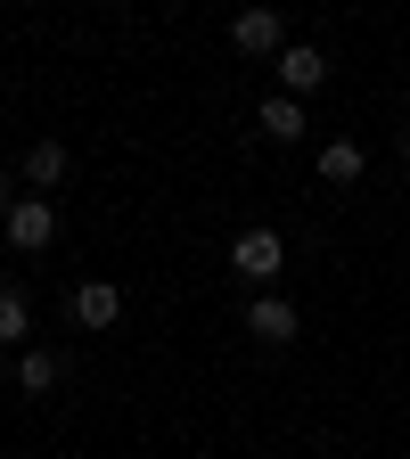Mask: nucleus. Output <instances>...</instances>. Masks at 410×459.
<instances>
[{
  "mask_svg": "<svg viewBox=\"0 0 410 459\" xmlns=\"http://www.w3.org/2000/svg\"><path fill=\"white\" fill-rule=\"evenodd\" d=\"M230 271H239L247 287H271L287 271V247H279V230H239V247H230Z\"/></svg>",
  "mask_w": 410,
  "mask_h": 459,
  "instance_id": "obj_1",
  "label": "nucleus"
},
{
  "mask_svg": "<svg viewBox=\"0 0 410 459\" xmlns=\"http://www.w3.org/2000/svg\"><path fill=\"white\" fill-rule=\"evenodd\" d=\"M0 230H9V247H17V255H41V247L57 238V205H49V197H17Z\"/></svg>",
  "mask_w": 410,
  "mask_h": 459,
  "instance_id": "obj_2",
  "label": "nucleus"
},
{
  "mask_svg": "<svg viewBox=\"0 0 410 459\" xmlns=\"http://www.w3.org/2000/svg\"><path fill=\"white\" fill-rule=\"evenodd\" d=\"M271 66H279V99H304V91H320V82H328V57H320L312 41H287Z\"/></svg>",
  "mask_w": 410,
  "mask_h": 459,
  "instance_id": "obj_3",
  "label": "nucleus"
},
{
  "mask_svg": "<svg viewBox=\"0 0 410 459\" xmlns=\"http://www.w3.org/2000/svg\"><path fill=\"white\" fill-rule=\"evenodd\" d=\"M230 49H239V57H279L287 49V25L271 9H247V17H230Z\"/></svg>",
  "mask_w": 410,
  "mask_h": 459,
  "instance_id": "obj_4",
  "label": "nucleus"
},
{
  "mask_svg": "<svg viewBox=\"0 0 410 459\" xmlns=\"http://www.w3.org/2000/svg\"><path fill=\"white\" fill-rule=\"evenodd\" d=\"M74 320H83V328H115V320H124V287L83 279V287H74Z\"/></svg>",
  "mask_w": 410,
  "mask_h": 459,
  "instance_id": "obj_5",
  "label": "nucleus"
},
{
  "mask_svg": "<svg viewBox=\"0 0 410 459\" xmlns=\"http://www.w3.org/2000/svg\"><path fill=\"white\" fill-rule=\"evenodd\" d=\"M247 328H255L263 344H296V304H287V296H255V304H247Z\"/></svg>",
  "mask_w": 410,
  "mask_h": 459,
  "instance_id": "obj_6",
  "label": "nucleus"
},
{
  "mask_svg": "<svg viewBox=\"0 0 410 459\" xmlns=\"http://www.w3.org/2000/svg\"><path fill=\"white\" fill-rule=\"evenodd\" d=\"M66 148H57V140H33L25 148V197H41V189H57V181H66Z\"/></svg>",
  "mask_w": 410,
  "mask_h": 459,
  "instance_id": "obj_7",
  "label": "nucleus"
},
{
  "mask_svg": "<svg viewBox=\"0 0 410 459\" xmlns=\"http://www.w3.org/2000/svg\"><path fill=\"white\" fill-rule=\"evenodd\" d=\"M57 377H66V361H57V353H41V344H25V353H17V394H49Z\"/></svg>",
  "mask_w": 410,
  "mask_h": 459,
  "instance_id": "obj_8",
  "label": "nucleus"
},
{
  "mask_svg": "<svg viewBox=\"0 0 410 459\" xmlns=\"http://www.w3.org/2000/svg\"><path fill=\"white\" fill-rule=\"evenodd\" d=\"M263 140H304V99H263Z\"/></svg>",
  "mask_w": 410,
  "mask_h": 459,
  "instance_id": "obj_9",
  "label": "nucleus"
},
{
  "mask_svg": "<svg viewBox=\"0 0 410 459\" xmlns=\"http://www.w3.org/2000/svg\"><path fill=\"white\" fill-rule=\"evenodd\" d=\"M320 181L353 189V181H362V140H328V148H320Z\"/></svg>",
  "mask_w": 410,
  "mask_h": 459,
  "instance_id": "obj_10",
  "label": "nucleus"
},
{
  "mask_svg": "<svg viewBox=\"0 0 410 459\" xmlns=\"http://www.w3.org/2000/svg\"><path fill=\"white\" fill-rule=\"evenodd\" d=\"M0 344H17V353L33 344V312H25V296H17L9 279H0Z\"/></svg>",
  "mask_w": 410,
  "mask_h": 459,
  "instance_id": "obj_11",
  "label": "nucleus"
},
{
  "mask_svg": "<svg viewBox=\"0 0 410 459\" xmlns=\"http://www.w3.org/2000/svg\"><path fill=\"white\" fill-rule=\"evenodd\" d=\"M9 205H17V197H9V172H0V221H9Z\"/></svg>",
  "mask_w": 410,
  "mask_h": 459,
  "instance_id": "obj_12",
  "label": "nucleus"
},
{
  "mask_svg": "<svg viewBox=\"0 0 410 459\" xmlns=\"http://www.w3.org/2000/svg\"><path fill=\"white\" fill-rule=\"evenodd\" d=\"M402 172H410V132H402Z\"/></svg>",
  "mask_w": 410,
  "mask_h": 459,
  "instance_id": "obj_13",
  "label": "nucleus"
},
{
  "mask_svg": "<svg viewBox=\"0 0 410 459\" xmlns=\"http://www.w3.org/2000/svg\"><path fill=\"white\" fill-rule=\"evenodd\" d=\"M402 107H410V91H402Z\"/></svg>",
  "mask_w": 410,
  "mask_h": 459,
  "instance_id": "obj_14",
  "label": "nucleus"
}]
</instances>
